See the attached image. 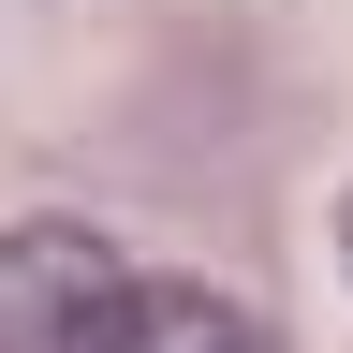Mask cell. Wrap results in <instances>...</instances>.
<instances>
[{
  "instance_id": "1",
  "label": "cell",
  "mask_w": 353,
  "mask_h": 353,
  "mask_svg": "<svg viewBox=\"0 0 353 353\" xmlns=\"http://www.w3.org/2000/svg\"><path fill=\"white\" fill-rule=\"evenodd\" d=\"M0 353H265V324L206 280H148L88 221L0 236Z\"/></svg>"
},
{
  "instance_id": "2",
  "label": "cell",
  "mask_w": 353,
  "mask_h": 353,
  "mask_svg": "<svg viewBox=\"0 0 353 353\" xmlns=\"http://www.w3.org/2000/svg\"><path fill=\"white\" fill-rule=\"evenodd\" d=\"M339 250H353V236H339Z\"/></svg>"
}]
</instances>
